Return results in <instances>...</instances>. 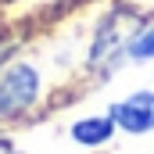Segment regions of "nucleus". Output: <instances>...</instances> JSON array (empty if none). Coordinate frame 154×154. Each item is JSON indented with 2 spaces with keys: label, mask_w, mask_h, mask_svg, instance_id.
<instances>
[{
  "label": "nucleus",
  "mask_w": 154,
  "mask_h": 154,
  "mask_svg": "<svg viewBox=\"0 0 154 154\" xmlns=\"http://www.w3.org/2000/svg\"><path fill=\"white\" fill-rule=\"evenodd\" d=\"M39 100V72L18 61L0 72V118H18Z\"/></svg>",
  "instance_id": "nucleus-1"
},
{
  "label": "nucleus",
  "mask_w": 154,
  "mask_h": 154,
  "mask_svg": "<svg viewBox=\"0 0 154 154\" xmlns=\"http://www.w3.org/2000/svg\"><path fill=\"white\" fill-rule=\"evenodd\" d=\"M108 115L122 133H133V136L154 133V90H136V93L122 97L118 104L108 108Z\"/></svg>",
  "instance_id": "nucleus-2"
},
{
  "label": "nucleus",
  "mask_w": 154,
  "mask_h": 154,
  "mask_svg": "<svg viewBox=\"0 0 154 154\" xmlns=\"http://www.w3.org/2000/svg\"><path fill=\"white\" fill-rule=\"evenodd\" d=\"M125 57L129 61H154V25L133 32L129 43H125Z\"/></svg>",
  "instance_id": "nucleus-4"
},
{
  "label": "nucleus",
  "mask_w": 154,
  "mask_h": 154,
  "mask_svg": "<svg viewBox=\"0 0 154 154\" xmlns=\"http://www.w3.org/2000/svg\"><path fill=\"white\" fill-rule=\"evenodd\" d=\"M0 57H4V50H0Z\"/></svg>",
  "instance_id": "nucleus-5"
},
{
  "label": "nucleus",
  "mask_w": 154,
  "mask_h": 154,
  "mask_svg": "<svg viewBox=\"0 0 154 154\" xmlns=\"http://www.w3.org/2000/svg\"><path fill=\"white\" fill-rule=\"evenodd\" d=\"M115 122L111 115H93V118H79L72 122V140L82 143V147H100V143H108L111 136H115Z\"/></svg>",
  "instance_id": "nucleus-3"
}]
</instances>
